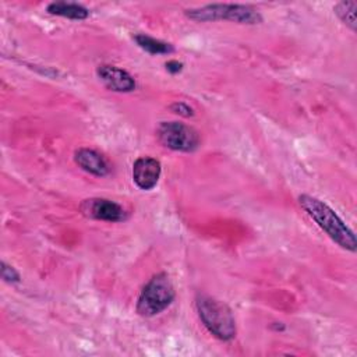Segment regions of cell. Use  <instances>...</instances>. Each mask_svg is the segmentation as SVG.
<instances>
[{"label":"cell","instance_id":"cell-14","mask_svg":"<svg viewBox=\"0 0 357 357\" xmlns=\"http://www.w3.org/2000/svg\"><path fill=\"white\" fill-rule=\"evenodd\" d=\"M170 110L178 116H183V117H190L194 114V110L192 107H190L187 103L184 102H174L173 105H170Z\"/></svg>","mask_w":357,"mask_h":357},{"label":"cell","instance_id":"cell-12","mask_svg":"<svg viewBox=\"0 0 357 357\" xmlns=\"http://www.w3.org/2000/svg\"><path fill=\"white\" fill-rule=\"evenodd\" d=\"M356 1H340L335 6V13L340 18V21L347 25L351 31H356Z\"/></svg>","mask_w":357,"mask_h":357},{"label":"cell","instance_id":"cell-10","mask_svg":"<svg viewBox=\"0 0 357 357\" xmlns=\"http://www.w3.org/2000/svg\"><path fill=\"white\" fill-rule=\"evenodd\" d=\"M47 13L53 15H60L70 20H85L89 15V11L78 3L67 1H54L47 6Z\"/></svg>","mask_w":357,"mask_h":357},{"label":"cell","instance_id":"cell-13","mask_svg":"<svg viewBox=\"0 0 357 357\" xmlns=\"http://www.w3.org/2000/svg\"><path fill=\"white\" fill-rule=\"evenodd\" d=\"M1 278L6 282H20V273L6 262H1Z\"/></svg>","mask_w":357,"mask_h":357},{"label":"cell","instance_id":"cell-9","mask_svg":"<svg viewBox=\"0 0 357 357\" xmlns=\"http://www.w3.org/2000/svg\"><path fill=\"white\" fill-rule=\"evenodd\" d=\"M74 159L75 163L85 172L98 176V177H103L109 173V165L106 162V159L96 152L95 149H89V148H79L75 151L74 153Z\"/></svg>","mask_w":357,"mask_h":357},{"label":"cell","instance_id":"cell-11","mask_svg":"<svg viewBox=\"0 0 357 357\" xmlns=\"http://www.w3.org/2000/svg\"><path fill=\"white\" fill-rule=\"evenodd\" d=\"M134 39L141 49H144L145 52H148L151 54H167V53L173 52V46L170 43L162 42L159 39H155V38L144 35V33L135 35Z\"/></svg>","mask_w":357,"mask_h":357},{"label":"cell","instance_id":"cell-2","mask_svg":"<svg viewBox=\"0 0 357 357\" xmlns=\"http://www.w3.org/2000/svg\"><path fill=\"white\" fill-rule=\"evenodd\" d=\"M195 308L201 322L211 335L220 340H230L236 336V321L231 310L225 303L199 294L195 300Z\"/></svg>","mask_w":357,"mask_h":357},{"label":"cell","instance_id":"cell-6","mask_svg":"<svg viewBox=\"0 0 357 357\" xmlns=\"http://www.w3.org/2000/svg\"><path fill=\"white\" fill-rule=\"evenodd\" d=\"M81 212L91 219L106 220V222H123L127 219V212L124 208L106 198H89L82 201L79 206Z\"/></svg>","mask_w":357,"mask_h":357},{"label":"cell","instance_id":"cell-1","mask_svg":"<svg viewBox=\"0 0 357 357\" xmlns=\"http://www.w3.org/2000/svg\"><path fill=\"white\" fill-rule=\"evenodd\" d=\"M301 208L315 220V223L342 248L351 252L356 251L357 241L354 233L346 226V223L321 199L303 194L298 197Z\"/></svg>","mask_w":357,"mask_h":357},{"label":"cell","instance_id":"cell-8","mask_svg":"<svg viewBox=\"0 0 357 357\" xmlns=\"http://www.w3.org/2000/svg\"><path fill=\"white\" fill-rule=\"evenodd\" d=\"M96 73L100 81L114 92H131L135 89L134 78L123 68L103 64L98 67Z\"/></svg>","mask_w":357,"mask_h":357},{"label":"cell","instance_id":"cell-15","mask_svg":"<svg viewBox=\"0 0 357 357\" xmlns=\"http://www.w3.org/2000/svg\"><path fill=\"white\" fill-rule=\"evenodd\" d=\"M181 68H183V64L178 63V61H176V60H170V61L166 63V70H167L169 73H172V74H176V73L181 71Z\"/></svg>","mask_w":357,"mask_h":357},{"label":"cell","instance_id":"cell-4","mask_svg":"<svg viewBox=\"0 0 357 357\" xmlns=\"http://www.w3.org/2000/svg\"><path fill=\"white\" fill-rule=\"evenodd\" d=\"M185 15L194 21H233L237 24H258L262 21L261 14L250 6L244 4H208L185 11Z\"/></svg>","mask_w":357,"mask_h":357},{"label":"cell","instance_id":"cell-3","mask_svg":"<svg viewBox=\"0 0 357 357\" xmlns=\"http://www.w3.org/2000/svg\"><path fill=\"white\" fill-rule=\"evenodd\" d=\"M174 296L176 293L170 278L163 272L158 273L142 287L137 301V312L146 318L155 317L172 304Z\"/></svg>","mask_w":357,"mask_h":357},{"label":"cell","instance_id":"cell-7","mask_svg":"<svg viewBox=\"0 0 357 357\" xmlns=\"http://www.w3.org/2000/svg\"><path fill=\"white\" fill-rule=\"evenodd\" d=\"M160 163L155 158L141 156L132 165V180L141 190H152L160 177Z\"/></svg>","mask_w":357,"mask_h":357},{"label":"cell","instance_id":"cell-5","mask_svg":"<svg viewBox=\"0 0 357 357\" xmlns=\"http://www.w3.org/2000/svg\"><path fill=\"white\" fill-rule=\"evenodd\" d=\"M156 135L163 146L173 151L192 152L199 145L198 132L192 127L178 121L160 123Z\"/></svg>","mask_w":357,"mask_h":357}]
</instances>
